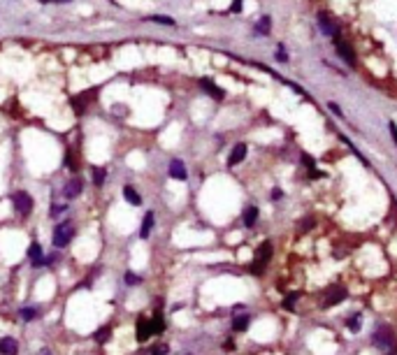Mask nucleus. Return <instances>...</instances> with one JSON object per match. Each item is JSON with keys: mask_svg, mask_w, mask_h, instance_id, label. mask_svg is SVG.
<instances>
[{"mask_svg": "<svg viewBox=\"0 0 397 355\" xmlns=\"http://www.w3.org/2000/svg\"><path fill=\"white\" fill-rule=\"evenodd\" d=\"M332 40H335V44H337V54L342 56V58L346 60L349 65H358V56H356V51H353V44H349V42L344 40L342 30H339V33H337Z\"/></svg>", "mask_w": 397, "mask_h": 355, "instance_id": "nucleus-1", "label": "nucleus"}, {"mask_svg": "<svg viewBox=\"0 0 397 355\" xmlns=\"http://www.w3.org/2000/svg\"><path fill=\"white\" fill-rule=\"evenodd\" d=\"M74 237V225L72 223H61L58 228L54 230V237H51V241H54L56 248H63L70 244V239Z\"/></svg>", "mask_w": 397, "mask_h": 355, "instance_id": "nucleus-2", "label": "nucleus"}, {"mask_svg": "<svg viewBox=\"0 0 397 355\" xmlns=\"http://www.w3.org/2000/svg\"><path fill=\"white\" fill-rule=\"evenodd\" d=\"M12 202H14V211L19 216H28L33 211V197L26 193V190H19V193L12 195Z\"/></svg>", "mask_w": 397, "mask_h": 355, "instance_id": "nucleus-3", "label": "nucleus"}, {"mask_svg": "<svg viewBox=\"0 0 397 355\" xmlns=\"http://www.w3.org/2000/svg\"><path fill=\"white\" fill-rule=\"evenodd\" d=\"M269 258H272V244H269V241H265L263 246L258 248L256 262H253V272H256V274H263V269H265V265L269 262Z\"/></svg>", "mask_w": 397, "mask_h": 355, "instance_id": "nucleus-4", "label": "nucleus"}, {"mask_svg": "<svg viewBox=\"0 0 397 355\" xmlns=\"http://www.w3.org/2000/svg\"><path fill=\"white\" fill-rule=\"evenodd\" d=\"M377 346L379 349H384V351H388V353H393V349H395V337H393V332L388 328H381V330H377Z\"/></svg>", "mask_w": 397, "mask_h": 355, "instance_id": "nucleus-5", "label": "nucleus"}, {"mask_svg": "<svg viewBox=\"0 0 397 355\" xmlns=\"http://www.w3.org/2000/svg\"><path fill=\"white\" fill-rule=\"evenodd\" d=\"M154 335V325H151V321L149 318H144L142 316L140 321H137V342H149V337Z\"/></svg>", "mask_w": 397, "mask_h": 355, "instance_id": "nucleus-6", "label": "nucleus"}, {"mask_svg": "<svg viewBox=\"0 0 397 355\" xmlns=\"http://www.w3.org/2000/svg\"><path fill=\"white\" fill-rule=\"evenodd\" d=\"M344 295H346V290H344L342 286H332L330 293H328L325 300H323V307H332V304H337L339 300H344Z\"/></svg>", "mask_w": 397, "mask_h": 355, "instance_id": "nucleus-7", "label": "nucleus"}, {"mask_svg": "<svg viewBox=\"0 0 397 355\" xmlns=\"http://www.w3.org/2000/svg\"><path fill=\"white\" fill-rule=\"evenodd\" d=\"M170 177H172V179H177V181H186V168H184V163L182 161H172L170 163Z\"/></svg>", "mask_w": 397, "mask_h": 355, "instance_id": "nucleus-8", "label": "nucleus"}, {"mask_svg": "<svg viewBox=\"0 0 397 355\" xmlns=\"http://www.w3.org/2000/svg\"><path fill=\"white\" fill-rule=\"evenodd\" d=\"M28 258L33 260V267H42V246L37 244V241H33L30 246H28Z\"/></svg>", "mask_w": 397, "mask_h": 355, "instance_id": "nucleus-9", "label": "nucleus"}, {"mask_svg": "<svg viewBox=\"0 0 397 355\" xmlns=\"http://www.w3.org/2000/svg\"><path fill=\"white\" fill-rule=\"evenodd\" d=\"M0 353L2 355H16V342H14L12 337L0 339Z\"/></svg>", "mask_w": 397, "mask_h": 355, "instance_id": "nucleus-10", "label": "nucleus"}, {"mask_svg": "<svg viewBox=\"0 0 397 355\" xmlns=\"http://www.w3.org/2000/svg\"><path fill=\"white\" fill-rule=\"evenodd\" d=\"M151 230H154V211H149V214L144 216V221H142V230H140V237H142V239H147V237L151 235Z\"/></svg>", "mask_w": 397, "mask_h": 355, "instance_id": "nucleus-11", "label": "nucleus"}, {"mask_svg": "<svg viewBox=\"0 0 397 355\" xmlns=\"http://www.w3.org/2000/svg\"><path fill=\"white\" fill-rule=\"evenodd\" d=\"M244 156H246V144H237L235 149H232V154H230V165H237V163L244 161Z\"/></svg>", "mask_w": 397, "mask_h": 355, "instance_id": "nucleus-12", "label": "nucleus"}, {"mask_svg": "<svg viewBox=\"0 0 397 355\" xmlns=\"http://www.w3.org/2000/svg\"><path fill=\"white\" fill-rule=\"evenodd\" d=\"M81 193V179H70L65 183V195L67 197H77Z\"/></svg>", "mask_w": 397, "mask_h": 355, "instance_id": "nucleus-13", "label": "nucleus"}, {"mask_svg": "<svg viewBox=\"0 0 397 355\" xmlns=\"http://www.w3.org/2000/svg\"><path fill=\"white\" fill-rule=\"evenodd\" d=\"M123 197H126V200L133 204V207H140V204H142V197L137 195V190H135L133 186H126V188H123Z\"/></svg>", "mask_w": 397, "mask_h": 355, "instance_id": "nucleus-14", "label": "nucleus"}, {"mask_svg": "<svg viewBox=\"0 0 397 355\" xmlns=\"http://www.w3.org/2000/svg\"><path fill=\"white\" fill-rule=\"evenodd\" d=\"M168 351H170L168 344H156V346L144 351V355H168Z\"/></svg>", "mask_w": 397, "mask_h": 355, "instance_id": "nucleus-15", "label": "nucleus"}, {"mask_svg": "<svg viewBox=\"0 0 397 355\" xmlns=\"http://www.w3.org/2000/svg\"><path fill=\"white\" fill-rule=\"evenodd\" d=\"M256 218H258V209L256 207H249L246 209V211H244V225H253V223H256Z\"/></svg>", "mask_w": 397, "mask_h": 355, "instance_id": "nucleus-16", "label": "nucleus"}, {"mask_svg": "<svg viewBox=\"0 0 397 355\" xmlns=\"http://www.w3.org/2000/svg\"><path fill=\"white\" fill-rule=\"evenodd\" d=\"M202 88H204L207 93H211V95H214V98H223V91H221V88H216V86H214V84H211V81H209V79H202Z\"/></svg>", "mask_w": 397, "mask_h": 355, "instance_id": "nucleus-17", "label": "nucleus"}, {"mask_svg": "<svg viewBox=\"0 0 397 355\" xmlns=\"http://www.w3.org/2000/svg\"><path fill=\"white\" fill-rule=\"evenodd\" d=\"M151 325H154V335H161L163 330H165V321H163V316L156 314L154 318H151Z\"/></svg>", "mask_w": 397, "mask_h": 355, "instance_id": "nucleus-18", "label": "nucleus"}, {"mask_svg": "<svg viewBox=\"0 0 397 355\" xmlns=\"http://www.w3.org/2000/svg\"><path fill=\"white\" fill-rule=\"evenodd\" d=\"M109 335H112V330H109V328H100V330H98V332L93 335V339H95L98 344H105V342L109 339Z\"/></svg>", "mask_w": 397, "mask_h": 355, "instance_id": "nucleus-19", "label": "nucleus"}, {"mask_svg": "<svg viewBox=\"0 0 397 355\" xmlns=\"http://www.w3.org/2000/svg\"><path fill=\"white\" fill-rule=\"evenodd\" d=\"M91 175H93L95 186H102V183H105V170H102V168H93V170H91Z\"/></svg>", "mask_w": 397, "mask_h": 355, "instance_id": "nucleus-20", "label": "nucleus"}, {"mask_svg": "<svg viewBox=\"0 0 397 355\" xmlns=\"http://www.w3.org/2000/svg\"><path fill=\"white\" fill-rule=\"evenodd\" d=\"M232 328H235L237 332L246 330V328H249V318H246V316H242V318H235V321H232Z\"/></svg>", "mask_w": 397, "mask_h": 355, "instance_id": "nucleus-21", "label": "nucleus"}, {"mask_svg": "<svg viewBox=\"0 0 397 355\" xmlns=\"http://www.w3.org/2000/svg\"><path fill=\"white\" fill-rule=\"evenodd\" d=\"M297 297H300V293H290V295L283 300V309H295Z\"/></svg>", "mask_w": 397, "mask_h": 355, "instance_id": "nucleus-22", "label": "nucleus"}, {"mask_svg": "<svg viewBox=\"0 0 397 355\" xmlns=\"http://www.w3.org/2000/svg\"><path fill=\"white\" fill-rule=\"evenodd\" d=\"M149 21H158V23H168V26H175V19H170V16H158V14L149 16Z\"/></svg>", "mask_w": 397, "mask_h": 355, "instance_id": "nucleus-23", "label": "nucleus"}, {"mask_svg": "<svg viewBox=\"0 0 397 355\" xmlns=\"http://www.w3.org/2000/svg\"><path fill=\"white\" fill-rule=\"evenodd\" d=\"M35 316H37V309H21V318H26V321H33Z\"/></svg>", "mask_w": 397, "mask_h": 355, "instance_id": "nucleus-24", "label": "nucleus"}, {"mask_svg": "<svg viewBox=\"0 0 397 355\" xmlns=\"http://www.w3.org/2000/svg\"><path fill=\"white\" fill-rule=\"evenodd\" d=\"M258 33H263V35L269 33V19H267V16H265V19L258 23Z\"/></svg>", "mask_w": 397, "mask_h": 355, "instance_id": "nucleus-25", "label": "nucleus"}, {"mask_svg": "<svg viewBox=\"0 0 397 355\" xmlns=\"http://www.w3.org/2000/svg\"><path fill=\"white\" fill-rule=\"evenodd\" d=\"M63 211H65V207H63V204H51V216H58V214H63Z\"/></svg>", "mask_w": 397, "mask_h": 355, "instance_id": "nucleus-26", "label": "nucleus"}, {"mask_svg": "<svg viewBox=\"0 0 397 355\" xmlns=\"http://www.w3.org/2000/svg\"><path fill=\"white\" fill-rule=\"evenodd\" d=\"M140 281H142L140 276H135V274H130V272H128V274H126V283H128V286H130V283H140Z\"/></svg>", "mask_w": 397, "mask_h": 355, "instance_id": "nucleus-27", "label": "nucleus"}, {"mask_svg": "<svg viewBox=\"0 0 397 355\" xmlns=\"http://www.w3.org/2000/svg\"><path fill=\"white\" fill-rule=\"evenodd\" d=\"M349 328L353 330V332H358V328H360V318H358V316H356V318H353V321H351V325H349Z\"/></svg>", "mask_w": 397, "mask_h": 355, "instance_id": "nucleus-28", "label": "nucleus"}, {"mask_svg": "<svg viewBox=\"0 0 397 355\" xmlns=\"http://www.w3.org/2000/svg\"><path fill=\"white\" fill-rule=\"evenodd\" d=\"M239 9H242V0H235L232 2V12H239Z\"/></svg>", "mask_w": 397, "mask_h": 355, "instance_id": "nucleus-29", "label": "nucleus"}, {"mask_svg": "<svg viewBox=\"0 0 397 355\" xmlns=\"http://www.w3.org/2000/svg\"><path fill=\"white\" fill-rule=\"evenodd\" d=\"M40 2H67V0H40Z\"/></svg>", "mask_w": 397, "mask_h": 355, "instance_id": "nucleus-30", "label": "nucleus"}, {"mask_svg": "<svg viewBox=\"0 0 397 355\" xmlns=\"http://www.w3.org/2000/svg\"><path fill=\"white\" fill-rule=\"evenodd\" d=\"M40 355H51V353H49V351H42V353Z\"/></svg>", "mask_w": 397, "mask_h": 355, "instance_id": "nucleus-31", "label": "nucleus"}]
</instances>
